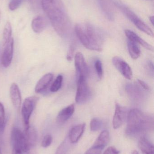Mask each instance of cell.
<instances>
[{
  "label": "cell",
  "instance_id": "obj_1",
  "mask_svg": "<svg viewBox=\"0 0 154 154\" xmlns=\"http://www.w3.org/2000/svg\"><path fill=\"white\" fill-rule=\"evenodd\" d=\"M41 4L56 32L61 37L67 36L71 22L62 0H41Z\"/></svg>",
  "mask_w": 154,
  "mask_h": 154
},
{
  "label": "cell",
  "instance_id": "obj_2",
  "mask_svg": "<svg viewBox=\"0 0 154 154\" xmlns=\"http://www.w3.org/2000/svg\"><path fill=\"white\" fill-rule=\"evenodd\" d=\"M126 134L134 137L151 132L154 129V118L152 116L138 109L127 113Z\"/></svg>",
  "mask_w": 154,
  "mask_h": 154
},
{
  "label": "cell",
  "instance_id": "obj_3",
  "mask_svg": "<svg viewBox=\"0 0 154 154\" xmlns=\"http://www.w3.org/2000/svg\"><path fill=\"white\" fill-rule=\"evenodd\" d=\"M75 30L77 37L85 48L90 50L102 51L103 36L95 26L90 23H86L84 26L77 24Z\"/></svg>",
  "mask_w": 154,
  "mask_h": 154
},
{
  "label": "cell",
  "instance_id": "obj_4",
  "mask_svg": "<svg viewBox=\"0 0 154 154\" xmlns=\"http://www.w3.org/2000/svg\"><path fill=\"white\" fill-rule=\"evenodd\" d=\"M115 5L118 7L127 17L141 31L149 36L153 37L154 33L152 29L143 21L133 11L118 1L114 2Z\"/></svg>",
  "mask_w": 154,
  "mask_h": 154
},
{
  "label": "cell",
  "instance_id": "obj_5",
  "mask_svg": "<svg viewBox=\"0 0 154 154\" xmlns=\"http://www.w3.org/2000/svg\"><path fill=\"white\" fill-rule=\"evenodd\" d=\"M11 142L12 146V150L20 152H26L30 150L24 133L17 128H13L11 134Z\"/></svg>",
  "mask_w": 154,
  "mask_h": 154
},
{
  "label": "cell",
  "instance_id": "obj_6",
  "mask_svg": "<svg viewBox=\"0 0 154 154\" xmlns=\"http://www.w3.org/2000/svg\"><path fill=\"white\" fill-rule=\"evenodd\" d=\"M91 95V91L88 85L87 79H77L76 102L79 105L85 104L88 101Z\"/></svg>",
  "mask_w": 154,
  "mask_h": 154
},
{
  "label": "cell",
  "instance_id": "obj_7",
  "mask_svg": "<svg viewBox=\"0 0 154 154\" xmlns=\"http://www.w3.org/2000/svg\"><path fill=\"white\" fill-rule=\"evenodd\" d=\"M39 98L36 97H30L25 99L22 106L21 114L24 122L25 128H28L30 125V118L36 106Z\"/></svg>",
  "mask_w": 154,
  "mask_h": 154
},
{
  "label": "cell",
  "instance_id": "obj_8",
  "mask_svg": "<svg viewBox=\"0 0 154 154\" xmlns=\"http://www.w3.org/2000/svg\"><path fill=\"white\" fill-rule=\"evenodd\" d=\"M75 66L77 79H87L88 75V68L84 56L80 52H77L75 55Z\"/></svg>",
  "mask_w": 154,
  "mask_h": 154
},
{
  "label": "cell",
  "instance_id": "obj_9",
  "mask_svg": "<svg viewBox=\"0 0 154 154\" xmlns=\"http://www.w3.org/2000/svg\"><path fill=\"white\" fill-rule=\"evenodd\" d=\"M112 62L116 68L126 79H132L133 71L129 65L124 60L118 57H115L112 59Z\"/></svg>",
  "mask_w": 154,
  "mask_h": 154
},
{
  "label": "cell",
  "instance_id": "obj_10",
  "mask_svg": "<svg viewBox=\"0 0 154 154\" xmlns=\"http://www.w3.org/2000/svg\"><path fill=\"white\" fill-rule=\"evenodd\" d=\"M13 38H12L6 44L3 45L4 49L1 57V64L5 68H7L11 65L13 57Z\"/></svg>",
  "mask_w": 154,
  "mask_h": 154
},
{
  "label": "cell",
  "instance_id": "obj_11",
  "mask_svg": "<svg viewBox=\"0 0 154 154\" xmlns=\"http://www.w3.org/2000/svg\"><path fill=\"white\" fill-rule=\"evenodd\" d=\"M127 113L124 107L115 103V110L113 119V126L114 129L119 128L123 125L125 119L127 117Z\"/></svg>",
  "mask_w": 154,
  "mask_h": 154
},
{
  "label": "cell",
  "instance_id": "obj_12",
  "mask_svg": "<svg viewBox=\"0 0 154 154\" xmlns=\"http://www.w3.org/2000/svg\"><path fill=\"white\" fill-rule=\"evenodd\" d=\"M85 124H82L71 128L68 135L71 143H76L78 142L85 131Z\"/></svg>",
  "mask_w": 154,
  "mask_h": 154
},
{
  "label": "cell",
  "instance_id": "obj_13",
  "mask_svg": "<svg viewBox=\"0 0 154 154\" xmlns=\"http://www.w3.org/2000/svg\"><path fill=\"white\" fill-rule=\"evenodd\" d=\"M10 95L13 105L19 109L21 105V96L19 87L16 83H13L10 88Z\"/></svg>",
  "mask_w": 154,
  "mask_h": 154
},
{
  "label": "cell",
  "instance_id": "obj_14",
  "mask_svg": "<svg viewBox=\"0 0 154 154\" xmlns=\"http://www.w3.org/2000/svg\"><path fill=\"white\" fill-rule=\"evenodd\" d=\"M125 33L127 38V39L134 42L137 44H140L148 50L153 51V47L152 45L144 40L134 32L130 30L126 29L125 30Z\"/></svg>",
  "mask_w": 154,
  "mask_h": 154
},
{
  "label": "cell",
  "instance_id": "obj_15",
  "mask_svg": "<svg viewBox=\"0 0 154 154\" xmlns=\"http://www.w3.org/2000/svg\"><path fill=\"white\" fill-rule=\"evenodd\" d=\"M74 112L75 106L74 104H71L66 107L59 112L57 117V122L59 124H63L72 116Z\"/></svg>",
  "mask_w": 154,
  "mask_h": 154
},
{
  "label": "cell",
  "instance_id": "obj_16",
  "mask_svg": "<svg viewBox=\"0 0 154 154\" xmlns=\"http://www.w3.org/2000/svg\"><path fill=\"white\" fill-rule=\"evenodd\" d=\"M53 78V75L52 73H48L42 77L35 86V92L39 93L44 91L52 81Z\"/></svg>",
  "mask_w": 154,
  "mask_h": 154
},
{
  "label": "cell",
  "instance_id": "obj_17",
  "mask_svg": "<svg viewBox=\"0 0 154 154\" xmlns=\"http://www.w3.org/2000/svg\"><path fill=\"white\" fill-rule=\"evenodd\" d=\"M47 22L45 18L39 15L32 20L31 28L36 33L42 32L47 27Z\"/></svg>",
  "mask_w": 154,
  "mask_h": 154
},
{
  "label": "cell",
  "instance_id": "obj_18",
  "mask_svg": "<svg viewBox=\"0 0 154 154\" xmlns=\"http://www.w3.org/2000/svg\"><path fill=\"white\" fill-rule=\"evenodd\" d=\"M138 146L143 154H154L153 145L145 137H140Z\"/></svg>",
  "mask_w": 154,
  "mask_h": 154
},
{
  "label": "cell",
  "instance_id": "obj_19",
  "mask_svg": "<svg viewBox=\"0 0 154 154\" xmlns=\"http://www.w3.org/2000/svg\"><path fill=\"white\" fill-rule=\"evenodd\" d=\"M5 124L6 120L4 107L2 102H0V146L5 144L3 135Z\"/></svg>",
  "mask_w": 154,
  "mask_h": 154
},
{
  "label": "cell",
  "instance_id": "obj_20",
  "mask_svg": "<svg viewBox=\"0 0 154 154\" xmlns=\"http://www.w3.org/2000/svg\"><path fill=\"white\" fill-rule=\"evenodd\" d=\"M25 137L30 147L34 146L37 140V133L33 128L29 126L25 128Z\"/></svg>",
  "mask_w": 154,
  "mask_h": 154
},
{
  "label": "cell",
  "instance_id": "obj_21",
  "mask_svg": "<svg viewBox=\"0 0 154 154\" xmlns=\"http://www.w3.org/2000/svg\"><path fill=\"white\" fill-rule=\"evenodd\" d=\"M127 48L130 57L133 59L136 60L140 57L141 50L138 44L127 39Z\"/></svg>",
  "mask_w": 154,
  "mask_h": 154
},
{
  "label": "cell",
  "instance_id": "obj_22",
  "mask_svg": "<svg viewBox=\"0 0 154 154\" xmlns=\"http://www.w3.org/2000/svg\"><path fill=\"white\" fill-rule=\"evenodd\" d=\"M109 132L107 130H104L100 133L93 146L104 149V147L106 146L109 142Z\"/></svg>",
  "mask_w": 154,
  "mask_h": 154
},
{
  "label": "cell",
  "instance_id": "obj_23",
  "mask_svg": "<svg viewBox=\"0 0 154 154\" xmlns=\"http://www.w3.org/2000/svg\"><path fill=\"white\" fill-rule=\"evenodd\" d=\"M71 144L68 137H67L58 147L55 154H68Z\"/></svg>",
  "mask_w": 154,
  "mask_h": 154
},
{
  "label": "cell",
  "instance_id": "obj_24",
  "mask_svg": "<svg viewBox=\"0 0 154 154\" xmlns=\"http://www.w3.org/2000/svg\"><path fill=\"white\" fill-rule=\"evenodd\" d=\"M98 1L101 8L105 13V14H106L107 17L110 20H113L114 15L112 12V9L110 8V5L108 4V2L106 0H98Z\"/></svg>",
  "mask_w": 154,
  "mask_h": 154
},
{
  "label": "cell",
  "instance_id": "obj_25",
  "mask_svg": "<svg viewBox=\"0 0 154 154\" xmlns=\"http://www.w3.org/2000/svg\"><path fill=\"white\" fill-rule=\"evenodd\" d=\"M12 27L11 23L9 21H7L5 26L3 32V44L4 45L7 42L9 41L12 37Z\"/></svg>",
  "mask_w": 154,
  "mask_h": 154
},
{
  "label": "cell",
  "instance_id": "obj_26",
  "mask_svg": "<svg viewBox=\"0 0 154 154\" xmlns=\"http://www.w3.org/2000/svg\"><path fill=\"white\" fill-rule=\"evenodd\" d=\"M126 90L128 95H130L134 99L139 98L141 97V91L138 87L133 85H128L127 86Z\"/></svg>",
  "mask_w": 154,
  "mask_h": 154
},
{
  "label": "cell",
  "instance_id": "obj_27",
  "mask_svg": "<svg viewBox=\"0 0 154 154\" xmlns=\"http://www.w3.org/2000/svg\"><path fill=\"white\" fill-rule=\"evenodd\" d=\"M62 81H63V76L61 75H58L52 84L50 88V91L52 92L58 91L61 88Z\"/></svg>",
  "mask_w": 154,
  "mask_h": 154
},
{
  "label": "cell",
  "instance_id": "obj_28",
  "mask_svg": "<svg viewBox=\"0 0 154 154\" xmlns=\"http://www.w3.org/2000/svg\"><path fill=\"white\" fill-rule=\"evenodd\" d=\"M102 121L98 118H94L91 119L90 123V129L92 132L98 131L102 126Z\"/></svg>",
  "mask_w": 154,
  "mask_h": 154
},
{
  "label": "cell",
  "instance_id": "obj_29",
  "mask_svg": "<svg viewBox=\"0 0 154 154\" xmlns=\"http://www.w3.org/2000/svg\"><path fill=\"white\" fill-rule=\"evenodd\" d=\"M95 68L99 79H101L103 77V69L102 63L100 60L98 59L96 60L95 63Z\"/></svg>",
  "mask_w": 154,
  "mask_h": 154
},
{
  "label": "cell",
  "instance_id": "obj_30",
  "mask_svg": "<svg viewBox=\"0 0 154 154\" xmlns=\"http://www.w3.org/2000/svg\"><path fill=\"white\" fill-rule=\"evenodd\" d=\"M53 141L52 136L50 134H47L43 137L42 142L41 145L44 148H47L51 145Z\"/></svg>",
  "mask_w": 154,
  "mask_h": 154
},
{
  "label": "cell",
  "instance_id": "obj_31",
  "mask_svg": "<svg viewBox=\"0 0 154 154\" xmlns=\"http://www.w3.org/2000/svg\"><path fill=\"white\" fill-rule=\"evenodd\" d=\"M23 0H11L9 4V8L11 11H14L20 7Z\"/></svg>",
  "mask_w": 154,
  "mask_h": 154
},
{
  "label": "cell",
  "instance_id": "obj_32",
  "mask_svg": "<svg viewBox=\"0 0 154 154\" xmlns=\"http://www.w3.org/2000/svg\"><path fill=\"white\" fill-rule=\"evenodd\" d=\"M103 149L101 147L93 146L92 147H90L86 151L85 154H100Z\"/></svg>",
  "mask_w": 154,
  "mask_h": 154
},
{
  "label": "cell",
  "instance_id": "obj_33",
  "mask_svg": "<svg viewBox=\"0 0 154 154\" xmlns=\"http://www.w3.org/2000/svg\"><path fill=\"white\" fill-rule=\"evenodd\" d=\"M75 49V44L74 43H72L70 47L69 50L68 52L67 55V59L69 61H70L72 60L74 54V51Z\"/></svg>",
  "mask_w": 154,
  "mask_h": 154
},
{
  "label": "cell",
  "instance_id": "obj_34",
  "mask_svg": "<svg viewBox=\"0 0 154 154\" xmlns=\"http://www.w3.org/2000/svg\"><path fill=\"white\" fill-rule=\"evenodd\" d=\"M119 152H120L119 151H118L116 148L113 146H111L106 149L103 154H119Z\"/></svg>",
  "mask_w": 154,
  "mask_h": 154
},
{
  "label": "cell",
  "instance_id": "obj_35",
  "mask_svg": "<svg viewBox=\"0 0 154 154\" xmlns=\"http://www.w3.org/2000/svg\"><path fill=\"white\" fill-rule=\"evenodd\" d=\"M137 81H138V83L141 85V87L143 88L146 91L150 90V87L146 82L141 79H138Z\"/></svg>",
  "mask_w": 154,
  "mask_h": 154
},
{
  "label": "cell",
  "instance_id": "obj_36",
  "mask_svg": "<svg viewBox=\"0 0 154 154\" xmlns=\"http://www.w3.org/2000/svg\"><path fill=\"white\" fill-rule=\"evenodd\" d=\"M28 1L33 6L36 8L39 7V5L40 0H28Z\"/></svg>",
  "mask_w": 154,
  "mask_h": 154
},
{
  "label": "cell",
  "instance_id": "obj_37",
  "mask_svg": "<svg viewBox=\"0 0 154 154\" xmlns=\"http://www.w3.org/2000/svg\"><path fill=\"white\" fill-rule=\"evenodd\" d=\"M149 19H150V21L152 23V24L154 25V17L153 16H151L149 17Z\"/></svg>",
  "mask_w": 154,
  "mask_h": 154
},
{
  "label": "cell",
  "instance_id": "obj_38",
  "mask_svg": "<svg viewBox=\"0 0 154 154\" xmlns=\"http://www.w3.org/2000/svg\"><path fill=\"white\" fill-rule=\"evenodd\" d=\"M12 154H22L21 153L18 151H15L14 150H12Z\"/></svg>",
  "mask_w": 154,
  "mask_h": 154
},
{
  "label": "cell",
  "instance_id": "obj_39",
  "mask_svg": "<svg viewBox=\"0 0 154 154\" xmlns=\"http://www.w3.org/2000/svg\"><path fill=\"white\" fill-rule=\"evenodd\" d=\"M132 154H138V152L136 151H134V152H133V153Z\"/></svg>",
  "mask_w": 154,
  "mask_h": 154
},
{
  "label": "cell",
  "instance_id": "obj_40",
  "mask_svg": "<svg viewBox=\"0 0 154 154\" xmlns=\"http://www.w3.org/2000/svg\"><path fill=\"white\" fill-rule=\"evenodd\" d=\"M1 63V50H0V65Z\"/></svg>",
  "mask_w": 154,
  "mask_h": 154
},
{
  "label": "cell",
  "instance_id": "obj_41",
  "mask_svg": "<svg viewBox=\"0 0 154 154\" xmlns=\"http://www.w3.org/2000/svg\"><path fill=\"white\" fill-rule=\"evenodd\" d=\"M0 15H1V12H0Z\"/></svg>",
  "mask_w": 154,
  "mask_h": 154
}]
</instances>
